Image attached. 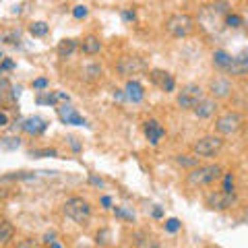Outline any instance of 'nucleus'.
Segmentation results:
<instances>
[{
    "label": "nucleus",
    "instance_id": "f257e3e1",
    "mask_svg": "<svg viewBox=\"0 0 248 248\" xmlns=\"http://www.w3.org/2000/svg\"><path fill=\"white\" fill-rule=\"evenodd\" d=\"M62 213H64L68 219H73L75 223H87L91 217V205L89 201H85L83 197H71L62 205Z\"/></svg>",
    "mask_w": 248,
    "mask_h": 248
},
{
    "label": "nucleus",
    "instance_id": "f03ea898",
    "mask_svg": "<svg viewBox=\"0 0 248 248\" xmlns=\"http://www.w3.org/2000/svg\"><path fill=\"white\" fill-rule=\"evenodd\" d=\"M192 29H195V21H192V17L186 13L170 15L166 19V31L172 37H186V35L192 33Z\"/></svg>",
    "mask_w": 248,
    "mask_h": 248
},
{
    "label": "nucleus",
    "instance_id": "7ed1b4c3",
    "mask_svg": "<svg viewBox=\"0 0 248 248\" xmlns=\"http://www.w3.org/2000/svg\"><path fill=\"white\" fill-rule=\"evenodd\" d=\"M221 178V168L217 164H209V166H197L192 172L188 174V182L192 186H207L215 180Z\"/></svg>",
    "mask_w": 248,
    "mask_h": 248
},
{
    "label": "nucleus",
    "instance_id": "20e7f679",
    "mask_svg": "<svg viewBox=\"0 0 248 248\" xmlns=\"http://www.w3.org/2000/svg\"><path fill=\"white\" fill-rule=\"evenodd\" d=\"M221 147H223L221 137L207 135V137H201L192 143V151H195V155H199V157H213V155H217L221 151Z\"/></svg>",
    "mask_w": 248,
    "mask_h": 248
},
{
    "label": "nucleus",
    "instance_id": "39448f33",
    "mask_svg": "<svg viewBox=\"0 0 248 248\" xmlns=\"http://www.w3.org/2000/svg\"><path fill=\"white\" fill-rule=\"evenodd\" d=\"M242 126V116L238 112H226L215 120V133L217 135H234Z\"/></svg>",
    "mask_w": 248,
    "mask_h": 248
},
{
    "label": "nucleus",
    "instance_id": "423d86ee",
    "mask_svg": "<svg viewBox=\"0 0 248 248\" xmlns=\"http://www.w3.org/2000/svg\"><path fill=\"white\" fill-rule=\"evenodd\" d=\"M203 89L199 87V85H186L182 87V91L178 93V106L182 108V110H195V106L203 99Z\"/></svg>",
    "mask_w": 248,
    "mask_h": 248
},
{
    "label": "nucleus",
    "instance_id": "0eeeda50",
    "mask_svg": "<svg viewBox=\"0 0 248 248\" xmlns=\"http://www.w3.org/2000/svg\"><path fill=\"white\" fill-rule=\"evenodd\" d=\"M116 68H118V73L122 77H133L145 71V60L139 56H122L118 60V64H116Z\"/></svg>",
    "mask_w": 248,
    "mask_h": 248
},
{
    "label": "nucleus",
    "instance_id": "6e6552de",
    "mask_svg": "<svg viewBox=\"0 0 248 248\" xmlns=\"http://www.w3.org/2000/svg\"><path fill=\"white\" fill-rule=\"evenodd\" d=\"M226 71L234 77H244L248 73V48H244L238 56H232V62Z\"/></svg>",
    "mask_w": 248,
    "mask_h": 248
},
{
    "label": "nucleus",
    "instance_id": "1a4fd4ad",
    "mask_svg": "<svg viewBox=\"0 0 248 248\" xmlns=\"http://www.w3.org/2000/svg\"><path fill=\"white\" fill-rule=\"evenodd\" d=\"M234 192H215V195H209L207 197V207L209 209H228L234 205Z\"/></svg>",
    "mask_w": 248,
    "mask_h": 248
},
{
    "label": "nucleus",
    "instance_id": "9d476101",
    "mask_svg": "<svg viewBox=\"0 0 248 248\" xmlns=\"http://www.w3.org/2000/svg\"><path fill=\"white\" fill-rule=\"evenodd\" d=\"M58 118L64 122V124H77V126H83L85 124V118L75 110L73 106H58Z\"/></svg>",
    "mask_w": 248,
    "mask_h": 248
},
{
    "label": "nucleus",
    "instance_id": "9b49d317",
    "mask_svg": "<svg viewBox=\"0 0 248 248\" xmlns=\"http://www.w3.org/2000/svg\"><path fill=\"white\" fill-rule=\"evenodd\" d=\"M209 91H211V95L215 99H223V97L230 95L232 85H230L228 79H223V77H217V79H213L211 85H209Z\"/></svg>",
    "mask_w": 248,
    "mask_h": 248
},
{
    "label": "nucleus",
    "instance_id": "f8f14e48",
    "mask_svg": "<svg viewBox=\"0 0 248 248\" xmlns=\"http://www.w3.org/2000/svg\"><path fill=\"white\" fill-rule=\"evenodd\" d=\"M164 135H166V130H164V126H161L157 120H147L145 122V137L149 139L151 145H157Z\"/></svg>",
    "mask_w": 248,
    "mask_h": 248
},
{
    "label": "nucleus",
    "instance_id": "ddd939ff",
    "mask_svg": "<svg viewBox=\"0 0 248 248\" xmlns=\"http://www.w3.org/2000/svg\"><path fill=\"white\" fill-rule=\"evenodd\" d=\"M215 110H217V104H215V99H211V97H203L195 106V114L199 116V118H211V116L215 114Z\"/></svg>",
    "mask_w": 248,
    "mask_h": 248
},
{
    "label": "nucleus",
    "instance_id": "4468645a",
    "mask_svg": "<svg viewBox=\"0 0 248 248\" xmlns=\"http://www.w3.org/2000/svg\"><path fill=\"white\" fill-rule=\"evenodd\" d=\"M46 128H48V124H46V120L40 118V116H31V118H27L23 122V130L29 135H40Z\"/></svg>",
    "mask_w": 248,
    "mask_h": 248
},
{
    "label": "nucleus",
    "instance_id": "2eb2a0df",
    "mask_svg": "<svg viewBox=\"0 0 248 248\" xmlns=\"http://www.w3.org/2000/svg\"><path fill=\"white\" fill-rule=\"evenodd\" d=\"M126 97L130 99V102L139 104V102H141V99L145 97L143 85L139 83V81H128V83H126Z\"/></svg>",
    "mask_w": 248,
    "mask_h": 248
},
{
    "label": "nucleus",
    "instance_id": "dca6fc26",
    "mask_svg": "<svg viewBox=\"0 0 248 248\" xmlns=\"http://www.w3.org/2000/svg\"><path fill=\"white\" fill-rule=\"evenodd\" d=\"M102 50V42H99V37L95 35H87L83 40V52L87 54V56H93V54H99Z\"/></svg>",
    "mask_w": 248,
    "mask_h": 248
},
{
    "label": "nucleus",
    "instance_id": "f3484780",
    "mask_svg": "<svg viewBox=\"0 0 248 248\" xmlns=\"http://www.w3.org/2000/svg\"><path fill=\"white\" fill-rule=\"evenodd\" d=\"M15 236V226L9 219H2L0 221V244H6L9 240H13Z\"/></svg>",
    "mask_w": 248,
    "mask_h": 248
},
{
    "label": "nucleus",
    "instance_id": "a211bd4d",
    "mask_svg": "<svg viewBox=\"0 0 248 248\" xmlns=\"http://www.w3.org/2000/svg\"><path fill=\"white\" fill-rule=\"evenodd\" d=\"M75 48H77V42H75V40H62V42L58 44L56 52H58L60 58H68V56H71V54L75 52Z\"/></svg>",
    "mask_w": 248,
    "mask_h": 248
},
{
    "label": "nucleus",
    "instance_id": "6ab92c4d",
    "mask_svg": "<svg viewBox=\"0 0 248 248\" xmlns=\"http://www.w3.org/2000/svg\"><path fill=\"white\" fill-rule=\"evenodd\" d=\"M230 62H232V56H230L228 52L217 50V52L213 54V64H215L217 68H223V71H226V68L230 66Z\"/></svg>",
    "mask_w": 248,
    "mask_h": 248
},
{
    "label": "nucleus",
    "instance_id": "aec40b11",
    "mask_svg": "<svg viewBox=\"0 0 248 248\" xmlns=\"http://www.w3.org/2000/svg\"><path fill=\"white\" fill-rule=\"evenodd\" d=\"M83 77H85L87 81H97L99 77H102V66H99V64H89V66H85Z\"/></svg>",
    "mask_w": 248,
    "mask_h": 248
},
{
    "label": "nucleus",
    "instance_id": "412c9836",
    "mask_svg": "<svg viewBox=\"0 0 248 248\" xmlns=\"http://www.w3.org/2000/svg\"><path fill=\"white\" fill-rule=\"evenodd\" d=\"M29 31H31V35H35V37H42V35H46V33H48V25H46L44 21H35V23H31Z\"/></svg>",
    "mask_w": 248,
    "mask_h": 248
},
{
    "label": "nucleus",
    "instance_id": "4be33fe9",
    "mask_svg": "<svg viewBox=\"0 0 248 248\" xmlns=\"http://www.w3.org/2000/svg\"><path fill=\"white\" fill-rule=\"evenodd\" d=\"M176 161L180 166H184V168H197L199 166V159L197 157H190V155H178Z\"/></svg>",
    "mask_w": 248,
    "mask_h": 248
},
{
    "label": "nucleus",
    "instance_id": "5701e85b",
    "mask_svg": "<svg viewBox=\"0 0 248 248\" xmlns=\"http://www.w3.org/2000/svg\"><path fill=\"white\" fill-rule=\"evenodd\" d=\"M223 192H234V174L228 172L226 176H223Z\"/></svg>",
    "mask_w": 248,
    "mask_h": 248
},
{
    "label": "nucleus",
    "instance_id": "b1692460",
    "mask_svg": "<svg viewBox=\"0 0 248 248\" xmlns=\"http://www.w3.org/2000/svg\"><path fill=\"white\" fill-rule=\"evenodd\" d=\"M0 147H2V149H17L19 147V139H0Z\"/></svg>",
    "mask_w": 248,
    "mask_h": 248
},
{
    "label": "nucleus",
    "instance_id": "393cba45",
    "mask_svg": "<svg viewBox=\"0 0 248 248\" xmlns=\"http://www.w3.org/2000/svg\"><path fill=\"white\" fill-rule=\"evenodd\" d=\"M226 25L228 27H240L242 25V17H238V15H226Z\"/></svg>",
    "mask_w": 248,
    "mask_h": 248
},
{
    "label": "nucleus",
    "instance_id": "a878e982",
    "mask_svg": "<svg viewBox=\"0 0 248 248\" xmlns=\"http://www.w3.org/2000/svg\"><path fill=\"white\" fill-rule=\"evenodd\" d=\"M166 232H170V234H174V232H178V230H180V221H178L176 219V217H172V219H168L166 221Z\"/></svg>",
    "mask_w": 248,
    "mask_h": 248
},
{
    "label": "nucleus",
    "instance_id": "bb28decb",
    "mask_svg": "<svg viewBox=\"0 0 248 248\" xmlns=\"http://www.w3.org/2000/svg\"><path fill=\"white\" fill-rule=\"evenodd\" d=\"M139 248H159V244L155 238H143L139 240Z\"/></svg>",
    "mask_w": 248,
    "mask_h": 248
},
{
    "label": "nucleus",
    "instance_id": "cd10ccee",
    "mask_svg": "<svg viewBox=\"0 0 248 248\" xmlns=\"http://www.w3.org/2000/svg\"><path fill=\"white\" fill-rule=\"evenodd\" d=\"M87 6H83V4H79V6H75L73 9V15H75V19H85L87 17Z\"/></svg>",
    "mask_w": 248,
    "mask_h": 248
},
{
    "label": "nucleus",
    "instance_id": "c85d7f7f",
    "mask_svg": "<svg viewBox=\"0 0 248 248\" xmlns=\"http://www.w3.org/2000/svg\"><path fill=\"white\" fill-rule=\"evenodd\" d=\"M48 87V79H35L33 81V89H46Z\"/></svg>",
    "mask_w": 248,
    "mask_h": 248
},
{
    "label": "nucleus",
    "instance_id": "c756f323",
    "mask_svg": "<svg viewBox=\"0 0 248 248\" xmlns=\"http://www.w3.org/2000/svg\"><path fill=\"white\" fill-rule=\"evenodd\" d=\"M122 19L124 21H135V11H124L122 13Z\"/></svg>",
    "mask_w": 248,
    "mask_h": 248
},
{
    "label": "nucleus",
    "instance_id": "7c9ffc66",
    "mask_svg": "<svg viewBox=\"0 0 248 248\" xmlns=\"http://www.w3.org/2000/svg\"><path fill=\"white\" fill-rule=\"evenodd\" d=\"M17 248H35V246H33L31 240H21V242L17 244Z\"/></svg>",
    "mask_w": 248,
    "mask_h": 248
},
{
    "label": "nucleus",
    "instance_id": "2f4dec72",
    "mask_svg": "<svg viewBox=\"0 0 248 248\" xmlns=\"http://www.w3.org/2000/svg\"><path fill=\"white\" fill-rule=\"evenodd\" d=\"M33 155H56V149H42V151H33Z\"/></svg>",
    "mask_w": 248,
    "mask_h": 248
},
{
    "label": "nucleus",
    "instance_id": "473e14b6",
    "mask_svg": "<svg viewBox=\"0 0 248 248\" xmlns=\"http://www.w3.org/2000/svg\"><path fill=\"white\" fill-rule=\"evenodd\" d=\"M6 122H9V118H6V116H4L2 112H0V126H4Z\"/></svg>",
    "mask_w": 248,
    "mask_h": 248
},
{
    "label": "nucleus",
    "instance_id": "72a5a7b5",
    "mask_svg": "<svg viewBox=\"0 0 248 248\" xmlns=\"http://www.w3.org/2000/svg\"><path fill=\"white\" fill-rule=\"evenodd\" d=\"M161 213H164V211H161L159 207H155V209H153V217H161Z\"/></svg>",
    "mask_w": 248,
    "mask_h": 248
},
{
    "label": "nucleus",
    "instance_id": "f704fd0d",
    "mask_svg": "<svg viewBox=\"0 0 248 248\" xmlns=\"http://www.w3.org/2000/svg\"><path fill=\"white\" fill-rule=\"evenodd\" d=\"M102 203H104L106 207H110V205H112V201H110V197H104V199H102Z\"/></svg>",
    "mask_w": 248,
    "mask_h": 248
},
{
    "label": "nucleus",
    "instance_id": "c9c22d12",
    "mask_svg": "<svg viewBox=\"0 0 248 248\" xmlns=\"http://www.w3.org/2000/svg\"><path fill=\"white\" fill-rule=\"evenodd\" d=\"M2 66H4V68H13V62H11V60H4Z\"/></svg>",
    "mask_w": 248,
    "mask_h": 248
},
{
    "label": "nucleus",
    "instance_id": "e433bc0d",
    "mask_svg": "<svg viewBox=\"0 0 248 248\" xmlns=\"http://www.w3.org/2000/svg\"><path fill=\"white\" fill-rule=\"evenodd\" d=\"M48 246H50V248H60V244H58V242H56V240H54V242H50V244H48Z\"/></svg>",
    "mask_w": 248,
    "mask_h": 248
},
{
    "label": "nucleus",
    "instance_id": "4c0bfd02",
    "mask_svg": "<svg viewBox=\"0 0 248 248\" xmlns=\"http://www.w3.org/2000/svg\"><path fill=\"white\" fill-rule=\"evenodd\" d=\"M242 219H244V221H246V223H248V209H246V211H244V213H242Z\"/></svg>",
    "mask_w": 248,
    "mask_h": 248
},
{
    "label": "nucleus",
    "instance_id": "58836bf2",
    "mask_svg": "<svg viewBox=\"0 0 248 248\" xmlns=\"http://www.w3.org/2000/svg\"><path fill=\"white\" fill-rule=\"evenodd\" d=\"M0 58H2V52H0Z\"/></svg>",
    "mask_w": 248,
    "mask_h": 248
}]
</instances>
